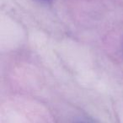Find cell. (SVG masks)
I'll list each match as a JSON object with an SVG mask.
<instances>
[{
  "instance_id": "cell-1",
  "label": "cell",
  "mask_w": 123,
  "mask_h": 123,
  "mask_svg": "<svg viewBox=\"0 0 123 123\" xmlns=\"http://www.w3.org/2000/svg\"><path fill=\"white\" fill-rule=\"evenodd\" d=\"M38 1L42 2V3H49V2H51V0H38Z\"/></svg>"
}]
</instances>
